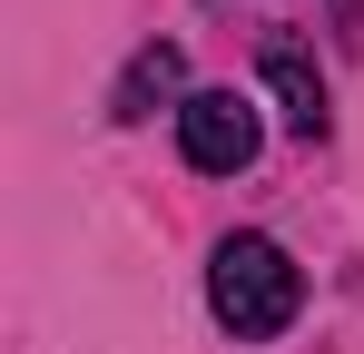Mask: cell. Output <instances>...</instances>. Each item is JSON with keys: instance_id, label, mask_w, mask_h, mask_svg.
I'll list each match as a JSON object with an SVG mask.
<instances>
[{"instance_id": "obj_1", "label": "cell", "mask_w": 364, "mask_h": 354, "mask_svg": "<svg viewBox=\"0 0 364 354\" xmlns=\"http://www.w3.org/2000/svg\"><path fill=\"white\" fill-rule=\"evenodd\" d=\"M207 305H217L227 335H286L296 305H305V276L286 266L276 236H217V256H207Z\"/></svg>"}, {"instance_id": "obj_2", "label": "cell", "mask_w": 364, "mask_h": 354, "mask_svg": "<svg viewBox=\"0 0 364 354\" xmlns=\"http://www.w3.org/2000/svg\"><path fill=\"white\" fill-rule=\"evenodd\" d=\"M256 109H246L237 89H197L178 109V148H187V168H207V177H237L246 158H256Z\"/></svg>"}, {"instance_id": "obj_3", "label": "cell", "mask_w": 364, "mask_h": 354, "mask_svg": "<svg viewBox=\"0 0 364 354\" xmlns=\"http://www.w3.org/2000/svg\"><path fill=\"white\" fill-rule=\"evenodd\" d=\"M178 89H187V59H178V40H148V50L128 59V79H119V99H109V109L138 128V118H158V109H168ZM178 109H187V99H178Z\"/></svg>"}, {"instance_id": "obj_4", "label": "cell", "mask_w": 364, "mask_h": 354, "mask_svg": "<svg viewBox=\"0 0 364 354\" xmlns=\"http://www.w3.org/2000/svg\"><path fill=\"white\" fill-rule=\"evenodd\" d=\"M266 89H276V109H286L296 138H325V79H315V59H305L296 40L266 50Z\"/></svg>"}, {"instance_id": "obj_5", "label": "cell", "mask_w": 364, "mask_h": 354, "mask_svg": "<svg viewBox=\"0 0 364 354\" xmlns=\"http://www.w3.org/2000/svg\"><path fill=\"white\" fill-rule=\"evenodd\" d=\"M335 20H345V30H364V0H335Z\"/></svg>"}]
</instances>
